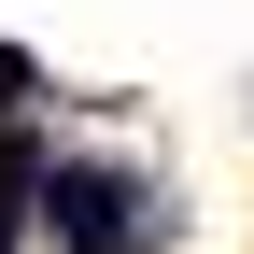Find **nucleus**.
<instances>
[{
  "label": "nucleus",
  "instance_id": "nucleus-1",
  "mask_svg": "<svg viewBox=\"0 0 254 254\" xmlns=\"http://www.w3.org/2000/svg\"><path fill=\"white\" fill-rule=\"evenodd\" d=\"M57 226H71V254H141V198L113 170H57Z\"/></svg>",
  "mask_w": 254,
  "mask_h": 254
},
{
  "label": "nucleus",
  "instance_id": "nucleus-2",
  "mask_svg": "<svg viewBox=\"0 0 254 254\" xmlns=\"http://www.w3.org/2000/svg\"><path fill=\"white\" fill-rule=\"evenodd\" d=\"M28 198H43V170H28V141H0V254L28 240Z\"/></svg>",
  "mask_w": 254,
  "mask_h": 254
},
{
  "label": "nucleus",
  "instance_id": "nucleus-3",
  "mask_svg": "<svg viewBox=\"0 0 254 254\" xmlns=\"http://www.w3.org/2000/svg\"><path fill=\"white\" fill-rule=\"evenodd\" d=\"M0 99H43V71H28V43H0Z\"/></svg>",
  "mask_w": 254,
  "mask_h": 254
}]
</instances>
